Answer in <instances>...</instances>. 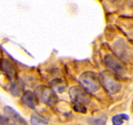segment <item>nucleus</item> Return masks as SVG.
Masks as SVG:
<instances>
[{
	"label": "nucleus",
	"mask_w": 133,
	"mask_h": 125,
	"mask_svg": "<svg viewBox=\"0 0 133 125\" xmlns=\"http://www.w3.org/2000/svg\"><path fill=\"white\" fill-rule=\"evenodd\" d=\"M0 67L1 70L5 73V75L9 79H14L16 73V70H15L14 67L13 65V64L10 62L9 60H8L7 58H2L0 61Z\"/></svg>",
	"instance_id": "6e6552de"
},
{
	"label": "nucleus",
	"mask_w": 133,
	"mask_h": 125,
	"mask_svg": "<svg viewBox=\"0 0 133 125\" xmlns=\"http://www.w3.org/2000/svg\"><path fill=\"white\" fill-rule=\"evenodd\" d=\"M38 101L36 94L30 90H26L22 96V102L30 109L34 110L37 106Z\"/></svg>",
	"instance_id": "0eeeda50"
},
{
	"label": "nucleus",
	"mask_w": 133,
	"mask_h": 125,
	"mask_svg": "<svg viewBox=\"0 0 133 125\" xmlns=\"http://www.w3.org/2000/svg\"><path fill=\"white\" fill-rule=\"evenodd\" d=\"M0 125H15L6 115H0Z\"/></svg>",
	"instance_id": "dca6fc26"
},
{
	"label": "nucleus",
	"mask_w": 133,
	"mask_h": 125,
	"mask_svg": "<svg viewBox=\"0 0 133 125\" xmlns=\"http://www.w3.org/2000/svg\"><path fill=\"white\" fill-rule=\"evenodd\" d=\"M79 82L82 87L87 93H93L101 87V81L95 73L87 71L83 73L79 77Z\"/></svg>",
	"instance_id": "f257e3e1"
},
{
	"label": "nucleus",
	"mask_w": 133,
	"mask_h": 125,
	"mask_svg": "<svg viewBox=\"0 0 133 125\" xmlns=\"http://www.w3.org/2000/svg\"><path fill=\"white\" fill-rule=\"evenodd\" d=\"M62 83H63V81L61 79H56V80L52 81L50 84L54 88L56 87L59 93H62L64 91V89H65V86L63 85Z\"/></svg>",
	"instance_id": "ddd939ff"
},
{
	"label": "nucleus",
	"mask_w": 133,
	"mask_h": 125,
	"mask_svg": "<svg viewBox=\"0 0 133 125\" xmlns=\"http://www.w3.org/2000/svg\"><path fill=\"white\" fill-rule=\"evenodd\" d=\"M73 110L77 113H83V114H85L87 112V109L85 106L81 105V104H73Z\"/></svg>",
	"instance_id": "2eb2a0df"
},
{
	"label": "nucleus",
	"mask_w": 133,
	"mask_h": 125,
	"mask_svg": "<svg viewBox=\"0 0 133 125\" xmlns=\"http://www.w3.org/2000/svg\"><path fill=\"white\" fill-rule=\"evenodd\" d=\"M4 113L15 125H29L27 121L17 111L10 106H5L4 107Z\"/></svg>",
	"instance_id": "39448f33"
},
{
	"label": "nucleus",
	"mask_w": 133,
	"mask_h": 125,
	"mask_svg": "<svg viewBox=\"0 0 133 125\" xmlns=\"http://www.w3.org/2000/svg\"><path fill=\"white\" fill-rule=\"evenodd\" d=\"M35 94L38 100L48 105L52 106L58 101V96L52 88L45 85H40L36 89Z\"/></svg>",
	"instance_id": "7ed1b4c3"
},
{
	"label": "nucleus",
	"mask_w": 133,
	"mask_h": 125,
	"mask_svg": "<svg viewBox=\"0 0 133 125\" xmlns=\"http://www.w3.org/2000/svg\"><path fill=\"white\" fill-rule=\"evenodd\" d=\"M69 95L72 101L76 104L87 105L90 102V96L85 90L78 86H72L69 90Z\"/></svg>",
	"instance_id": "20e7f679"
},
{
	"label": "nucleus",
	"mask_w": 133,
	"mask_h": 125,
	"mask_svg": "<svg viewBox=\"0 0 133 125\" xmlns=\"http://www.w3.org/2000/svg\"><path fill=\"white\" fill-rule=\"evenodd\" d=\"M30 123L32 125H45L48 124L47 121L43 120L38 115H33L30 118Z\"/></svg>",
	"instance_id": "4468645a"
},
{
	"label": "nucleus",
	"mask_w": 133,
	"mask_h": 125,
	"mask_svg": "<svg viewBox=\"0 0 133 125\" xmlns=\"http://www.w3.org/2000/svg\"><path fill=\"white\" fill-rule=\"evenodd\" d=\"M104 63L109 68L119 75H122L125 71L123 64L111 54H107L105 56Z\"/></svg>",
	"instance_id": "423d86ee"
},
{
	"label": "nucleus",
	"mask_w": 133,
	"mask_h": 125,
	"mask_svg": "<svg viewBox=\"0 0 133 125\" xmlns=\"http://www.w3.org/2000/svg\"><path fill=\"white\" fill-rule=\"evenodd\" d=\"M107 118L105 117H97L91 118L88 120L89 125H106Z\"/></svg>",
	"instance_id": "f8f14e48"
},
{
	"label": "nucleus",
	"mask_w": 133,
	"mask_h": 125,
	"mask_svg": "<svg viewBox=\"0 0 133 125\" xmlns=\"http://www.w3.org/2000/svg\"><path fill=\"white\" fill-rule=\"evenodd\" d=\"M129 119V116L127 114L121 113L114 115L112 118V122L113 125H122L124 121H128Z\"/></svg>",
	"instance_id": "9b49d317"
},
{
	"label": "nucleus",
	"mask_w": 133,
	"mask_h": 125,
	"mask_svg": "<svg viewBox=\"0 0 133 125\" xmlns=\"http://www.w3.org/2000/svg\"><path fill=\"white\" fill-rule=\"evenodd\" d=\"M101 82L106 91L111 95H115L120 92L121 84L115 76L114 74L109 71H104L101 75Z\"/></svg>",
	"instance_id": "f03ea898"
},
{
	"label": "nucleus",
	"mask_w": 133,
	"mask_h": 125,
	"mask_svg": "<svg viewBox=\"0 0 133 125\" xmlns=\"http://www.w3.org/2000/svg\"><path fill=\"white\" fill-rule=\"evenodd\" d=\"M22 90H23V85L22 82H18V81L13 82L9 87L10 92L14 96H19Z\"/></svg>",
	"instance_id": "9d476101"
},
{
	"label": "nucleus",
	"mask_w": 133,
	"mask_h": 125,
	"mask_svg": "<svg viewBox=\"0 0 133 125\" xmlns=\"http://www.w3.org/2000/svg\"><path fill=\"white\" fill-rule=\"evenodd\" d=\"M132 106H133V101H132Z\"/></svg>",
	"instance_id": "f3484780"
},
{
	"label": "nucleus",
	"mask_w": 133,
	"mask_h": 125,
	"mask_svg": "<svg viewBox=\"0 0 133 125\" xmlns=\"http://www.w3.org/2000/svg\"><path fill=\"white\" fill-rule=\"evenodd\" d=\"M115 51L117 56L122 59H128L129 58L130 54L128 48L127 47L126 44L123 41H118L115 44Z\"/></svg>",
	"instance_id": "1a4fd4ad"
}]
</instances>
